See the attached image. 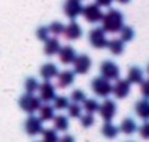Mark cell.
Returning a JSON list of instances; mask_svg holds the SVG:
<instances>
[{"label": "cell", "mask_w": 149, "mask_h": 142, "mask_svg": "<svg viewBox=\"0 0 149 142\" xmlns=\"http://www.w3.org/2000/svg\"><path fill=\"white\" fill-rule=\"evenodd\" d=\"M125 25V16L117 9H110L101 17V29L109 34H117Z\"/></svg>", "instance_id": "6da1fadb"}, {"label": "cell", "mask_w": 149, "mask_h": 142, "mask_svg": "<svg viewBox=\"0 0 149 142\" xmlns=\"http://www.w3.org/2000/svg\"><path fill=\"white\" fill-rule=\"evenodd\" d=\"M41 104H42V100H41L39 97H36L35 93H26V94H23L19 99V106H20V109H22L23 112L29 113V115L38 112V109L41 107Z\"/></svg>", "instance_id": "7a4b0ae2"}, {"label": "cell", "mask_w": 149, "mask_h": 142, "mask_svg": "<svg viewBox=\"0 0 149 142\" xmlns=\"http://www.w3.org/2000/svg\"><path fill=\"white\" fill-rule=\"evenodd\" d=\"M91 90L94 92V94L99 96V97H109L113 92V86H111V81L104 78V77H96L93 81H91Z\"/></svg>", "instance_id": "3957f363"}, {"label": "cell", "mask_w": 149, "mask_h": 142, "mask_svg": "<svg viewBox=\"0 0 149 142\" xmlns=\"http://www.w3.org/2000/svg\"><path fill=\"white\" fill-rule=\"evenodd\" d=\"M81 15L84 16V19L88 23H97V22L101 20L104 13H103V10L100 9V6L97 3H91V4H87L86 7H83Z\"/></svg>", "instance_id": "277c9868"}, {"label": "cell", "mask_w": 149, "mask_h": 142, "mask_svg": "<svg viewBox=\"0 0 149 142\" xmlns=\"http://www.w3.org/2000/svg\"><path fill=\"white\" fill-rule=\"evenodd\" d=\"M100 74H101V77L113 81L120 77V68L113 61H103L100 65Z\"/></svg>", "instance_id": "5b68a950"}, {"label": "cell", "mask_w": 149, "mask_h": 142, "mask_svg": "<svg viewBox=\"0 0 149 142\" xmlns=\"http://www.w3.org/2000/svg\"><path fill=\"white\" fill-rule=\"evenodd\" d=\"M100 113V116L103 118V120L104 122H107V120H111L114 116H116V112H117V106H116V101L114 100H111V99H104V101L101 103L99 106V110H97Z\"/></svg>", "instance_id": "8992f818"}, {"label": "cell", "mask_w": 149, "mask_h": 142, "mask_svg": "<svg viewBox=\"0 0 149 142\" xmlns=\"http://www.w3.org/2000/svg\"><path fill=\"white\" fill-rule=\"evenodd\" d=\"M88 41H90V44H91L93 47L97 48V49L106 48L107 47V42H109V39H107V36H106V32H104L101 28H94V29L90 31V34H88Z\"/></svg>", "instance_id": "52a82bcc"}, {"label": "cell", "mask_w": 149, "mask_h": 142, "mask_svg": "<svg viewBox=\"0 0 149 142\" xmlns=\"http://www.w3.org/2000/svg\"><path fill=\"white\" fill-rule=\"evenodd\" d=\"M72 65H74V73L75 74H86L91 68V58L87 54L75 55V58L72 61Z\"/></svg>", "instance_id": "ba28073f"}, {"label": "cell", "mask_w": 149, "mask_h": 142, "mask_svg": "<svg viewBox=\"0 0 149 142\" xmlns=\"http://www.w3.org/2000/svg\"><path fill=\"white\" fill-rule=\"evenodd\" d=\"M64 12H65V15H67L68 19H71V20L77 19L81 15V12H83V3H81V0H65V3H64Z\"/></svg>", "instance_id": "9c48e42d"}, {"label": "cell", "mask_w": 149, "mask_h": 142, "mask_svg": "<svg viewBox=\"0 0 149 142\" xmlns=\"http://www.w3.org/2000/svg\"><path fill=\"white\" fill-rule=\"evenodd\" d=\"M38 92H39V99L45 103H49L54 100V97L56 96V89L55 86L51 83V80H45V83L39 84L38 87Z\"/></svg>", "instance_id": "30bf717a"}, {"label": "cell", "mask_w": 149, "mask_h": 142, "mask_svg": "<svg viewBox=\"0 0 149 142\" xmlns=\"http://www.w3.org/2000/svg\"><path fill=\"white\" fill-rule=\"evenodd\" d=\"M42 120L36 116H33V113L25 120V131L28 135L31 136H35V135H39L42 132Z\"/></svg>", "instance_id": "8fae6325"}, {"label": "cell", "mask_w": 149, "mask_h": 142, "mask_svg": "<svg viewBox=\"0 0 149 142\" xmlns=\"http://www.w3.org/2000/svg\"><path fill=\"white\" fill-rule=\"evenodd\" d=\"M130 83L127 78H117L116 80V84L113 86V94L116 96L117 99H126L127 96L130 94Z\"/></svg>", "instance_id": "7c38bea8"}, {"label": "cell", "mask_w": 149, "mask_h": 142, "mask_svg": "<svg viewBox=\"0 0 149 142\" xmlns=\"http://www.w3.org/2000/svg\"><path fill=\"white\" fill-rule=\"evenodd\" d=\"M64 36L68 39V41H77V39H80L81 36H83V29H81V26L77 23V20L74 19V20H71L65 28H64Z\"/></svg>", "instance_id": "4fadbf2b"}, {"label": "cell", "mask_w": 149, "mask_h": 142, "mask_svg": "<svg viewBox=\"0 0 149 142\" xmlns=\"http://www.w3.org/2000/svg\"><path fill=\"white\" fill-rule=\"evenodd\" d=\"M56 77H58L56 86H58L59 89H67V87H70V86L74 83V80H75V73L71 71V70H64V71L58 73Z\"/></svg>", "instance_id": "5bb4252c"}, {"label": "cell", "mask_w": 149, "mask_h": 142, "mask_svg": "<svg viewBox=\"0 0 149 142\" xmlns=\"http://www.w3.org/2000/svg\"><path fill=\"white\" fill-rule=\"evenodd\" d=\"M58 55H59V61L64 64V65H68V64H72L74 58H75V51L71 45H65V47H61L58 51Z\"/></svg>", "instance_id": "9a60e30c"}, {"label": "cell", "mask_w": 149, "mask_h": 142, "mask_svg": "<svg viewBox=\"0 0 149 142\" xmlns=\"http://www.w3.org/2000/svg\"><path fill=\"white\" fill-rule=\"evenodd\" d=\"M45 47H44V52H45V55H48V57H52V55H55V54H58V51H59V48H61V44H59V39L58 38H47L45 41Z\"/></svg>", "instance_id": "2e32d148"}, {"label": "cell", "mask_w": 149, "mask_h": 142, "mask_svg": "<svg viewBox=\"0 0 149 142\" xmlns=\"http://www.w3.org/2000/svg\"><path fill=\"white\" fill-rule=\"evenodd\" d=\"M39 73H41V77H42L44 80H52L54 77H56V76H58L59 70H58V67H56L55 64H52V62H47V64H44V65L41 67Z\"/></svg>", "instance_id": "e0dca14e"}, {"label": "cell", "mask_w": 149, "mask_h": 142, "mask_svg": "<svg viewBox=\"0 0 149 142\" xmlns=\"http://www.w3.org/2000/svg\"><path fill=\"white\" fill-rule=\"evenodd\" d=\"M135 112L136 115L143 119V120H149V99H142L135 104Z\"/></svg>", "instance_id": "ac0fdd59"}, {"label": "cell", "mask_w": 149, "mask_h": 142, "mask_svg": "<svg viewBox=\"0 0 149 142\" xmlns=\"http://www.w3.org/2000/svg\"><path fill=\"white\" fill-rule=\"evenodd\" d=\"M127 80L130 84H141L143 80V71L139 67H130L127 73Z\"/></svg>", "instance_id": "d6986e66"}, {"label": "cell", "mask_w": 149, "mask_h": 142, "mask_svg": "<svg viewBox=\"0 0 149 142\" xmlns=\"http://www.w3.org/2000/svg\"><path fill=\"white\" fill-rule=\"evenodd\" d=\"M38 112H39V119L42 122H51L55 116V109L54 106H49V104H44V106L41 104Z\"/></svg>", "instance_id": "ffe728a7"}, {"label": "cell", "mask_w": 149, "mask_h": 142, "mask_svg": "<svg viewBox=\"0 0 149 142\" xmlns=\"http://www.w3.org/2000/svg\"><path fill=\"white\" fill-rule=\"evenodd\" d=\"M109 48V51L113 54V55H120V54H123V51H125V42L119 38V39H109V42H107V47Z\"/></svg>", "instance_id": "44dd1931"}, {"label": "cell", "mask_w": 149, "mask_h": 142, "mask_svg": "<svg viewBox=\"0 0 149 142\" xmlns=\"http://www.w3.org/2000/svg\"><path fill=\"white\" fill-rule=\"evenodd\" d=\"M136 129H138V125L132 118H125L120 123V131L126 135H132L133 132H136Z\"/></svg>", "instance_id": "7402d4cb"}, {"label": "cell", "mask_w": 149, "mask_h": 142, "mask_svg": "<svg viewBox=\"0 0 149 142\" xmlns=\"http://www.w3.org/2000/svg\"><path fill=\"white\" fill-rule=\"evenodd\" d=\"M52 122H54V128H55L56 131L65 132V131H68V128H70V122H68V118H67V116H64V115H58V116H54Z\"/></svg>", "instance_id": "603a6c76"}, {"label": "cell", "mask_w": 149, "mask_h": 142, "mask_svg": "<svg viewBox=\"0 0 149 142\" xmlns=\"http://www.w3.org/2000/svg\"><path fill=\"white\" fill-rule=\"evenodd\" d=\"M101 132H103V135H104L106 138H114V136L117 135L119 129H117L110 120H107V122H104V125H103V128H101Z\"/></svg>", "instance_id": "cb8c5ba5"}, {"label": "cell", "mask_w": 149, "mask_h": 142, "mask_svg": "<svg viewBox=\"0 0 149 142\" xmlns=\"http://www.w3.org/2000/svg\"><path fill=\"white\" fill-rule=\"evenodd\" d=\"M99 101L96 99H84L83 100V110H86L87 113H94L99 110Z\"/></svg>", "instance_id": "d4e9b609"}, {"label": "cell", "mask_w": 149, "mask_h": 142, "mask_svg": "<svg viewBox=\"0 0 149 142\" xmlns=\"http://www.w3.org/2000/svg\"><path fill=\"white\" fill-rule=\"evenodd\" d=\"M54 109L55 110H65L70 104V99L65 96H55L54 97Z\"/></svg>", "instance_id": "484cf974"}, {"label": "cell", "mask_w": 149, "mask_h": 142, "mask_svg": "<svg viewBox=\"0 0 149 142\" xmlns=\"http://www.w3.org/2000/svg\"><path fill=\"white\" fill-rule=\"evenodd\" d=\"M119 32H120V39H122L123 42H130V41L135 38V31H133V28H130V26H125V25H123Z\"/></svg>", "instance_id": "4316f807"}, {"label": "cell", "mask_w": 149, "mask_h": 142, "mask_svg": "<svg viewBox=\"0 0 149 142\" xmlns=\"http://www.w3.org/2000/svg\"><path fill=\"white\" fill-rule=\"evenodd\" d=\"M67 110H68V116L70 118H74V119L80 118L81 113H83V107L80 106V103H74V101L68 104Z\"/></svg>", "instance_id": "83f0119b"}, {"label": "cell", "mask_w": 149, "mask_h": 142, "mask_svg": "<svg viewBox=\"0 0 149 142\" xmlns=\"http://www.w3.org/2000/svg\"><path fill=\"white\" fill-rule=\"evenodd\" d=\"M38 87H39V83H38V80L35 77H28L25 80V90H26V93H36Z\"/></svg>", "instance_id": "f1b7e54d"}, {"label": "cell", "mask_w": 149, "mask_h": 142, "mask_svg": "<svg viewBox=\"0 0 149 142\" xmlns=\"http://www.w3.org/2000/svg\"><path fill=\"white\" fill-rule=\"evenodd\" d=\"M42 138H44V141L47 142H54V141H58L59 138H58V135H56V129L54 128V129H42Z\"/></svg>", "instance_id": "f546056e"}, {"label": "cell", "mask_w": 149, "mask_h": 142, "mask_svg": "<svg viewBox=\"0 0 149 142\" xmlns=\"http://www.w3.org/2000/svg\"><path fill=\"white\" fill-rule=\"evenodd\" d=\"M78 119H80L83 128H91L94 125V116H93V113H86L84 116L81 115Z\"/></svg>", "instance_id": "4dcf8cb0"}, {"label": "cell", "mask_w": 149, "mask_h": 142, "mask_svg": "<svg viewBox=\"0 0 149 142\" xmlns=\"http://www.w3.org/2000/svg\"><path fill=\"white\" fill-rule=\"evenodd\" d=\"M64 28H65V26H64V25H62L59 20H54L49 26H48L49 34H54L55 36H56V35H61V34L64 32Z\"/></svg>", "instance_id": "1f68e13d"}, {"label": "cell", "mask_w": 149, "mask_h": 142, "mask_svg": "<svg viewBox=\"0 0 149 142\" xmlns=\"http://www.w3.org/2000/svg\"><path fill=\"white\" fill-rule=\"evenodd\" d=\"M70 97H71V100H72L74 103H83V100H84L87 96H86V93H84L81 89H77V90H74V92L71 93Z\"/></svg>", "instance_id": "d6a6232c"}, {"label": "cell", "mask_w": 149, "mask_h": 142, "mask_svg": "<svg viewBox=\"0 0 149 142\" xmlns=\"http://www.w3.org/2000/svg\"><path fill=\"white\" fill-rule=\"evenodd\" d=\"M36 36H38V39L45 41V39L49 36V29H48V26H41V28H38V31H36Z\"/></svg>", "instance_id": "836d02e7"}, {"label": "cell", "mask_w": 149, "mask_h": 142, "mask_svg": "<svg viewBox=\"0 0 149 142\" xmlns=\"http://www.w3.org/2000/svg\"><path fill=\"white\" fill-rule=\"evenodd\" d=\"M141 93L145 99H149V78L148 80H142L141 83Z\"/></svg>", "instance_id": "e575fe53"}, {"label": "cell", "mask_w": 149, "mask_h": 142, "mask_svg": "<svg viewBox=\"0 0 149 142\" xmlns=\"http://www.w3.org/2000/svg\"><path fill=\"white\" fill-rule=\"evenodd\" d=\"M139 132H141V136L145 138V139H149V122L145 120V123L139 128Z\"/></svg>", "instance_id": "d590c367"}, {"label": "cell", "mask_w": 149, "mask_h": 142, "mask_svg": "<svg viewBox=\"0 0 149 142\" xmlns=\"http://www.w3.org/2000/svg\"><path fill=\"white\" fill-rule=\"evenodd\" d=\"M111 1H113V0H96V3L99 4L100 7H101V6H103V7H109V6L111 4Z\"/></svg>", "instance_id": "8d00e7d4"}, {"label": "cell", "mask_w": 149, "mask_h": 142, "mask_svg": "<svg viewBox=\"0 0 149 142\" xmlns=\"http://www.w3.org/2000/svg\"><path fill=\"white\" fill-rule=\"evenodd\" d=\"M61 139H62V141H72L74 138H72V136H68V135H65V136H62Z\"/></svg>", "instance_id": "74e56055"}, {"label": "cell", "mask_w": 149, "mask_h": 142, "mask_svg": "<svg viewBox=\"0 0 149 142\" xmlns=\"http://www.w3.org/2000/svg\"><path fill=\"white\" fill-rule=\"evenodd\" d=\"M116 1H119L120 4H126V3H129L130 0H116Z\"/></svg>", "instance_id": "f35d334b"}, {"label": "cell", "mask_w": 149, "mask_h": 142, "mask_svg": "<svg viewBox=\"0 0 149 142\" xmlns=\"http://www.w3.org/2000/svg\"><path fill=\"white\" fill-rule=\"evenodd\" d=\"M146 70H148V74H149V65H148V68H146Z\"/></svg>", "instance_id": "ab89813d"}]
</instances>
